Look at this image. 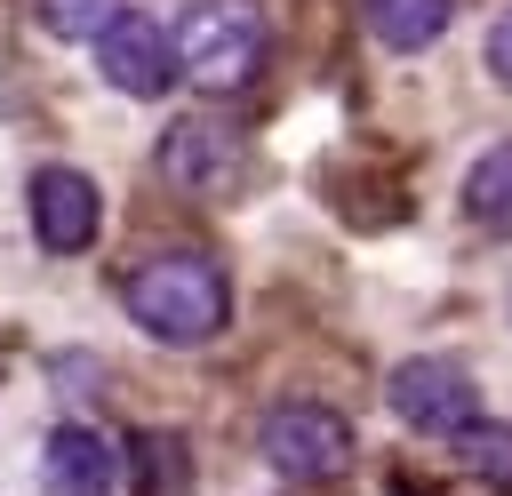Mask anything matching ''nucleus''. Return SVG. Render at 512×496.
Masks as SVG:
<instances>
[{"label":"nucleus","instance_id":"f257e3e1","mask_svg":"<svg viewBox=\"0 0 512 496\" xmlns=\"http://www.w3.org/2000/svg\"><path fill=\"white\" fill-rule=\"evenodd\" d=\"M120 312L160 336V344H208L224 320H232V280L216 256H152L136 272H120Z\"/></svg>","mask_w":512,"mask_h":496},{"label":"nucleus","instance_id":"f03ea898","mask_svg":"<svg viewBox=\"0 0 512 496\" xmlns=\"http://www.w3.org/2000/svg\"><path fill=\"white\" fill-rule=\"evenodd\" d=\"M272 24L256 0H192L176 24V72H192V88H240L264 72Z\"/></svg>","mask_w":512,"mask_h":496},{"label":"nucleus","instance_id":"7ed1b4c3","mask_svg":"<svg viewBox=\"0 0 512 496\" xmlns=\"http://www.w3.org/2000/svg\"><path fill=\"white\" fill-rule=\"evenodd\" d=\"M256 448H264V464H272L288 488H328V480L352 472V424H344L336 408H320V400H280V408L264 416Z\"/></svg>","mask_w":512,"mask_h":496},{"label":"nucleus","instance_id":"20e7f679","mask_svg":"<svg viewBox=\"0 0 512 496\" xmlns=\"http://www.w3.org/2000/svg\"><path fill=\"white\" fill-rule=\"evenodd\" d=\"M96 72H104V88L152 104V96L176 88V32L152 8H112L104 32H96Z\"/></svg>","mask_w":512,"mask_h":496},{"label":"nucleus","instance_id":"39448f33","mask_svg":"<svg viewBox=\"0 0 512 496\" xmlns=\"http://www.w3.org/2000/svg\"><path fill=\"white\" fill-rule=\"evenodd\" d=\"M240 168H248V128H240L232 112H184V120H168V136H160V176H168L176 192L216 200Z\"/></svg>","mask_w":512,"mask_h":496},{"label":"nucleus","instance_id":"423d86ee","mask_svg":"<svg viewBox=\"0 0 512 496\" xmlns=\"http://www.w3.org/2000/svg\"><path fill=\"white\" fill-rule=\"evenodd\" d=\"M384 408H392L408 432H432V440H448V432H464V424L480 416V384H472L456 360H440V352H416V360H400V368L384 376Z\"/></svg>","mask_w":512,"mask_h":496},{"label":"nucleus","instance_id":"0eeeda50","mask_svg":"<svg viewBox=\"0 0 512 496\" xmlns=\"http://www.w3.org/2000/svg\"><path fill=\"white\" fill-rule=\"evenodd\" d=\"M96 232H104V192H96V176L72 168V160H48V168L32 176V240H40L48 256H88Z\"/></svg>","mask_w":512,"mask_h":496},{"label":"nucleus","instance_id":"6e6552de","mask_svg":"<svg viewBox=\"0 0 512 496\" xmlns=\"http://www.w3.org/2000/svg\"><path fill=\"white\" fill-rule=\"evenodd\" d=\"M112 480H120V456H112L104 432H88V424L48 432V448H40V488L48 496H112Z\"/></svg>","mask_w":512,"mask_h":496},{"label":"nucleus","instance_id":"1a4fd4ad","mask_svg":"<svg viewBox=\"0 0 512 496\" xmlns=\"http://www.w3.org/2000/svg\"><path fill=\"white\" fill-rule=\"evenodd\" d=\"M448 16H456V0H360V24H368L392 56L432 48V40L448 32Z\"/></svg>","mask_w":512,"mask_h":496},{"label":"nucleus","instance_id":"9d476101","mask_svg":"<svg viewBox=\"0 0 512 496\" xmlns=\"http://www.w3.org/2000/svg\"><path fill=\"white\" fill-rule=\"evenodd\" d=\"M464 216L504 232L512 224V144H488L472 168H464Z\"/></svg>","mask_w":512,"mask_h":496},{"label":"nucleus","instance_id":"9b49d317","mask_svg":"<svg viewBox=\"0 0 512 496\" xmlns=\"http://www.w3.org/2000/svg\"><path fill=\"white\" fill-rule=\"evenodd\" d=\"M448 448H456L464 472H480V480H512V424H504V416H472L464 432H448Z\"/></svg>","mask_w":512,"mask_h":496},{"label":"nucleus","instance_id":"f8f14e48","mask_svg":"<svg viewBox=\"0 0 512 496\" xmlns=\"http://www.w3.org/2000/svg\"><path fill=\"white\" fill-rule=\"evenodd\" d=\"M112 8H120V0H32L40 32H56V40H96Z\"/></svg>","mask_w":512,"mask_h":496},{"label":"nucleus","instance_id":"ddd939ff","mask_svg":"<svg viewBox=\"0 0 512 496\" xmlns=\"http://www.w3.org/2000/svg\"><path fill=\"white\" fill-rule=\"evenodd\" d=\"M136 464H152V472H144L152 496H184V464H192V456H184L176 432H144V440H136Z\"/></svg>","mask_w":512,"mask_h":496},{"label":"nucleus","instance_id":"4468645a","mask_svg":"<svg viewBox=\"0 0 512 496\" xmlns=\"http://www.w3.org/2000/svg\"><path fill=\"white\" fill-rule=\"evenodd\" d=\"M488 72H496V88H512V8L488 24Z\"/></svg>","mask_w":512,"mask_h":496},{"label":"nucleus","instance_id":"2eb2a0df","mask_svg":"<svg viewBox=\"0 0 512 496\" xmlns=\"http://www.w3.org/2000/svg\"><path fill=\"white\" fill-rule=\"evenodd\" d=\"M504 312H512V288H504Z\"/></svg>","mask_w":512,"mask_h":496}]
</instances>
